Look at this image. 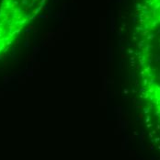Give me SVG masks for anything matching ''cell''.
Returning <instances> with one entry per match:
<instances>
[{"mask_svg":"<svg viewBox=\"0 0 160 160\" xmlns=\"http://www.w3.org/2000/svg\"><path fill=\"white\" fill-rule=\"evenodd\" d=\"M134 36L139 93L160 117V0H141Z\"/></svg>","mask_w":160,"mask_h":160,"instance_id":"1","label":"cell"},{"mask_svg":"<svg viewBox=\"0 0 160 160\" xmlns=\"http://www.w3.org/2000/svg\"><path fill=\"white\" fill-rule=\"evenodd\" d=\"M47 0H2L0 6V57L23 30L38 17Z\"/></svg>","mask_w":160,"mask_h":160,"instance_id":"2","label":"cell"}]
</instances>
